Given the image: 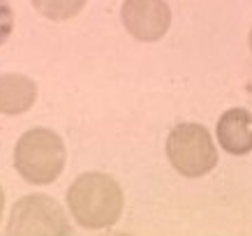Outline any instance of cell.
<instances>
[{"mask_svg": "<svg viewBox=\"0 0 252 236\" xmlns=\"http://www.w3.org/2000/svg\"><path fill=\"white\" fill-rule=\"evenodd\" d=\"M248 42H250V51H252V28H250V37H248Z\"/></svg>", "mask_w": 252, "mask_h": 236, "instance_id": "cell-11", "label": "cell"}, {"mask_svg": "<svg viewBox=\"0 0 252 236\" xmlns=\"http://www.w3.org/2000/svg\"><path fill=\"white\" fill-rule=\"evenodd\" d=\"M215 137L220 148L229 155H248L252 153V114L243 107L224 111L218 121Z\"/></svg>", "mask_w": 252, "mask_h": 236, "instance_id": "cell-6", "label": "cell"}, {"mask_svg": "<svg viewBox=\"0 0 252 236\" xmlns=\"http://www.w3.org/2000/svg\"><path fill=\"white\" fill-rule=\"evenodd\" d=\"M37 100V84L21 72L0 74V114L21 116L31 111Z\"/></svg>", "mask_w": 252, "mask_h": 236, "instance_id": "cell-7", "label": "cell"}, {"mask_svg": "<svg viewBox=\"0 0 252 236\" xmlns=\"http://www.w3.org/2000/svg\"><path fill=\"white\" fill-rule=\"evenodd\" d=\"M65 204L79 227L97 232L121 220L125 197L116 178L104 171H86L79 174L67 188Z\"/></svg>", "mask_w": 252, "mask_h": 236, "instance_id": "cell-1", "label": "cell"}, {"mask_svg": "<svg viewBox=\"0 0 252 236\" xmlns=\"http://www.w3.org/2000/svg\"><path fill=\"white\" fill-rule=\"evenodd\" d=\"M37 14L49 21H69L86 7V0H31Z\"/></svg>", "mask_w": 252, "mask_h": 236, "instance_id": "cell-8", "label": "cell"}, {"mask_svg": "<svg viewBox=\"0 0 252 236\" xmlns=\"http://www.w3.org/2000/svg\"><path fill=\"white\" fill-rule=\"evenodd\" d=\"M167 160L185 178H201L218 165V146L199 123H181L167 135Z\"/></svg>", "mask_w": 252, "mask_h": 236, "instance_id": "cell-3", "label": "cell"}, {"mask_svg": "<svg viewBox=\"0 0 252 236\" xmlns=\"http://www.w3.org/2000/svg\"><path fill=\"white\" fill-rule=\"evenodd\" d=\"M67 160L65 141L49 128L26 130L16 139L14 167L26 183L31 185H49L61 178Z\"/></svg>", "mask_w": 252, "mask_h": 236, "instance_id": "cell-2", "label": "cell"}, {"mask_svg": "<svg viewBox=\"0 0 252 236\" xmlns=\"http://www.w3.org/2000/svg\"><path fill=\"white\" fill-rule=\"evenodd\" d=\"M5 236H74L67 213L49 195H26L9 208Z\"/></svg>", "mask_w": 252, "mask_h": 236, "instance_id": "cell-4", "label": "cell"}, {"mask_svg": "<svg viewBox=\"0 0 252 236\" xmlns=\"http://www.w3.org/2000/svg\"><path fill=\"white\" fill-rule=\"evenodd\" d=\"M14 31V12L9 0H0V46L5 44Z\"/></svg>", "mask_w": 252, "mask_h": 236, "instance_id": "cell-9", "label": "cell"}, {"mask_svg": "<svg viewBox=\"0 0 252 236\" xmlns=\"http://www.w3.org/2000/svg\"><path fill=\"white\" fill-rule=\"evenodd\" d=\"M121 21L137 42H160L171 28V7L167 0H125Z\"/></svg>", "mask_w": 252, "mask_h": 236, "instance_id": "cell-5", "label": "cell"}, {"mask_svg": "<svg viewBox=\"0 0 252 236\" xmlns=\"http://www.w3.org/2000/svg\"><path fill=\"white\" fill-rule=\"evenodd\" d=\"M2 213H5V190L0 185V222H2Z\"/></svg>", "mask_w": 252, "mask_h": 236, "instance_id": "cell-10", "label": "cell"}]
</instances>
